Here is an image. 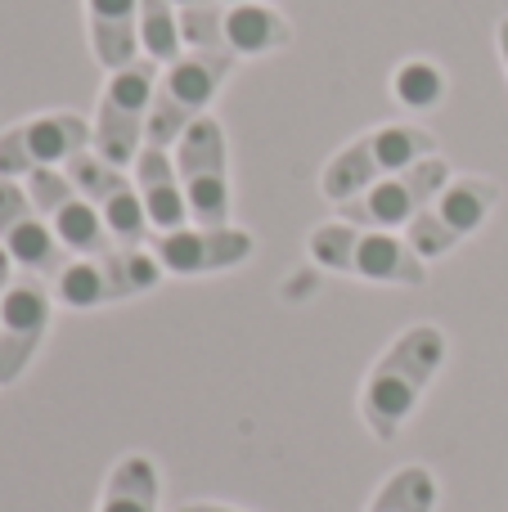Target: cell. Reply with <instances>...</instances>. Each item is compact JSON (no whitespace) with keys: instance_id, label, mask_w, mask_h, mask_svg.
Segmentation results:
<instances>
[{"instance_id":"26","label":"cell","mask_w":508,"mask_h":512,"mask_svg":"<svg viewBox=\"0 0 508 512\" xmlns=\"http://www.w3.org/2000/svg\"><path fill=\"white\" fill-rule=\"evenodd\" d=\"M176 512H243V508H230V504H185Z\"/></svg>"},{"instance_id":"17","label":"cell","mask_w":508,"mask_h":512,"mask_svg":"<svg viewBox=\"0 0 508 512\" xmlns=\"http://www.w3.org/2000/svg\"><path fill=\"white\" fill-rule=\"evenodd\" d=\"M131 180H135V189H140V203H144V216H149L153 234L185 230L189 203H185V189H180L171 149H153V144H144L140 158L131 162Z\"/></svg>"},{"instance_id":"3","label":"cell","mask_w":508,"mask_h":512,"mask_svg":"<svg viewBox=\"0 0 508 512\" xmlns=\"http://www.w3.org/2000/svg\"><path fill=\"white\" fill-rule=\"evenodd\" d=\"M234 54L221 50H180V59H171L158 72V90H153L149 108V135L144 144L153 149H176L180 135L207 117L212 99L225 90V81L234 77Z\"/></svg>"},{"instance_id":"15","label":"cell","mask_w":508,"mask_h":512,"mask_svg":"<svg viewBox=\"0 0 508 512\" xmlns=\"http://www.w3.org/2000/svg\"><path fill=\"white\" fill-rule=\"evenodd\" d=\"M257 239L239 225H185L153 239V256L167 274H225L252 261Z\"/></svg>"},{"instance_id":"18","label":"cell","mask_w":508,"mask_h":512,"mask_svg":"<svg viewBox=\"0 0 508 512\" xmlns=\"http://www.w3.org/2000/svg\"><path fill=\"white\" fill-rule=\"evenodd\" d=\"M86 27H90V54L104 68V77L144 59L140 0H86Z\"/></svg>"},{"instance_id":"19","label":"cell","mask_w":508,"mask_h":512,"mask_svg":"<svg viewBox=\"0 0 508 512\" xmlns=\"http://www.w3.org/2000/svg\"><path fill=\"white\" fill-rule=\"evenodd\" d=\"M158 499H162L158 463L149 454H126L108 472L95 512H158Z\"/></svg>"},{"instance_id":"22","label":"cell","mask_w":508,"mask_h":512,"mask_svg":"<svg viewBox=\"0 0 508 512\" xmlns=\"http://www.w3.org/2000/svg\"><path fill=\"white\" fill-rule=\"evenodd\" d=\"M392 90L410 108H437V99H441V68H437V63H428V59H410L392 77Z\"/></svg>"},{"instance_id":"14","label":"cell","mask_w":508,"mask_h":512,"mask_svg":"<svg viewBox=\"0 0 508 512\" xmlns=\"http://www.w3.org/2000/svg\"><path fill=\"white\" fill-rule=\"evenodd\" d=\"M0 248L9 252V261L23 274H41L50 283L68 265V248L54 239L45 216L36 212V203L27 198V185L5 176H0Z\"/></svg>"},{"instance_id":"12","label":"cell","mask_w":508,"mask_h":512,"mask_svg":"<svg viewBox=\"0 0 508 512\" xmlns=\"http://www.w3.org/2000/svg\"><path fill=\"white\" fill-rule=\"evenodd\" d=\"M63 171H68V180L81 189V198L104 216L108 234H113L122 248H140L144 234H149V216H144L140 189H135L131 171L104 162L95 149H81Z\"/></svg>"},{"instance_id":"9","label":"cell","mask_w":508,"mask_h":512,"mask_svg":"<svg viewBox=\"0 0 508 512\" xmlns=\"http://www.w3.org/2000/svg\"><path fill=\"white\" fill-rule=\"evenodd\" d=\"M450 176H455V171H450L446 158H423V162H414V167H405V171H396V176L369 185L365 194L338 203V216L351 221V225H365V230L405 234L414 221H419L423 207L446 189Z\"/></svg>"},{"instance_id":"2","label":"cell","mask_w":508,"mask_h":512,"mask_svg":"<svg viewBox=\"0 0 508 512\" xmlns=\"http://www.w3.org/2000/svg\"><path fill=\"white\" fill-rule=\"evenodd\" d=\"M306 256L320 270L347 274L365 283H396V288H419L428 279V261L410 248L405 234L365 230L351 221H324L306 239Z\"/></svg>"},{"instance_id":"7","label":"cell","mask_w":508,"mask_h":512,"mask_svg":"<svg viewBox=\"0 0 508 512\" xmlns=\"http://www.w3.org/2000/svg\"><path fill=\"white\" fill-rule=\"evenodd\" d=\"M500 198H504V189H500V180H491V176H450L446 189H441L419 212V221L405 230V239H410V248L419 252L423 261H441V256H450L459 243L473 239V234L491 221Z\"/></svg>"},{"instance_id":"11","label":"cell","mask_w":508,"mask_h":512,"mask_svg":"<svg viewBox=\"0 0 508 512\" xmlns=\"http://www.w3.org/2000/svg\"><path fill=\"white\" fill-rule=\"evenodd\" d=\"M54 319V288L41 274H14L0 301V387L18 382L36 360Z\"/></svg>"},{"instance_id":"8","label":"cell","mask_w":508,"mask_h":512,"mask_svg":"<svg viewBox=\"0 0 508 512\" xmlns=\"http://www.w3.org/2000/svg\"><path fill=\"white\" fill-rule=\"evenodd\" d=\"M176 176L185 189L189 221L194 225H230V140H225L221 117H198L180 144L171 149Z\"/></svg>"},{"instance_id":"6","label":"cell","mask_w":508,"mask_h":512,"mask_svg":"<svg viewBox=\"0 0 508 512\" xmlns=\"http://www.w3.org/2000/svg\"><path fill=\"white\" fill-rule=\"evenodd\" d=\"M158 72L162 63L135 59L131 68L104 77L95 122H90V149L104 162H113V167L131 171V162L140 158L144 135H149V108H153V90H158Z\"/></svg>"},{"instance_id":"23","label":"cell","mask_w":508,"mask_h":512,"mask_svg":"<svg viewBox=\"0 0 508 512\" xmlns=\"http://www.w3.org/2000/svg\"><path fill=\"white\" fill-rule=\"evenodd\" d=\"M194 5H257V0H176V9H194ZM261 5H275V0H261Z\"/></svg>"},{"instance_id":"13","label":"cell","mask_w":508,"mask_h":512,"mask_svg":"<svg viewBox=\"0 0 508 512\" xmlns=\"http://www.w3.org/2000/svg\"><path fill=\"white\" fill-rule=\"evenodd\" d=\"M23 185H27V198L36 203V212H41L45 225L54 230V239L68 248V256H99V252L117 248V239L108 234L104 216L81 198V189L72 185L63 167L32 171Z\"/></svg>"},{"instance_id":"21","label":"cell","mask_w":508,"mask_h":512,"mask_svg":"<svg viewBox=\"0 0 508 512\" xmlns=\"http://www.w3.org/2000/svg\"><path fill=\"white\" fill-rule=\"evenodd\" d=\"M140 45H144V59L162 63V68L171 59H180L185 41H180L176 0H140Z\"/></svg>"},{"instance_id":"4","label":"cell","mask_w":508,"mask_h":512,"mask_svg":"<svg viewBox=\"0 0 508 512\" xmlns=\"http://www.w3.org/2000/svg\"><path fill=\"white\" fill-rule=\"evenodd\" d=\"M423 158H437V135L423 131L414 122H387L374 126V131L356 135L347 149H338L329 158L320 176V194L329 203H347V198L365 194L369 185L396 176V171L414 167Z\"/></svg>"},{"instance_id":"20","label":"cell","mask_w":508,"mask_h":512,"mask_svg":"<svg viewBox=\"0 0 508 512\" xmlns=\"http://www.w3.org/2000/svg\"><path fill=\"white\" fill-rule=\"evenodd\" d=\"M441 486L423 463H405L378 486V495L369 499V512H437Z\"/></svg>"},{"instance_id":"1","label":"cell","mask_w":508,"mask_h":512,"mask_svg":"<svg viewBox=\"0 0 508 512\" xmlns=\"http://www.w3.org/2000/svg\"><path fill=\"white\" fill-rule=\"evenodd\" d=\"M450 355V342L437 324H414L387 346L374 360L365 387H360V418H365L369 436L383 445H392L401 436V427L414 418L423 391L432 387V378L441 373Z\"/></svg>"},{"instance_id":"10","label":"cell","mask_w":508,"mask_h":512,"mask_svg":"<svg viewBox=\"0 0 508 512\" xmlns=\"http://www.w3.org/2000/svg\"><path fill=\"white\" fill-rule=\"evenodd\" d=\"M81 149H90V122L81 113H41L0 131V176L18 180L32 171L68 167Z\"/></svg>"},{"instance_id":"5","label":"cell","mask_w":508,"mask_h":512,"mask_svg":"<svg viewBox=\"0 0 508 512\" xmlns=\"http://www.w3.org/2000/svg\"><path fill=\"white\" fill-rule=\"evenodd\" d=\"M167 279L162 261L153 256V248H108L99 256H72L59 270V279L50 283L54 301L72 310H99V306H117V301H131L153 292Z\"/></svg>"},{"instance_id":"24","label":"cell","mask_w":508,"mask_h":512,"mask_svg":"<svg viewBox=\"0 0 508 512\" xmlns=\"http://www.w3.org/2000/svg\"><path fill=\"white\" fill-rule=\"evenodd\" d=\"M9 283H14V261H9V252H5V248H0V301H5Z\"/></svg>"},{"instance_id":"25","label":"cell","mask_w":508,"mask_h":512,"mask_svg":"<svg viewBox=\"0 0 508 512\" xmlns=\"http://www.w3.org/2000/svg\"><path fill=\"white\" fill-rule=\"evenodd\" d=\"M495 45H500V59H504V72H508V14L495 23Z\"/></svg>"},{"instance_id":"16","label":"cell","mask_w":508,"mask_h":512,"mask_svg":"<svg viewBox=\"0 0 508 512\" xmlns=\"http://www.w3.org/2000/svg\"><path fill=\"white\" fill-rule=\"evenodd\" d=\"M293 45V23L275 5H216V50L234 59H257Z\"/></svg>"}]
</instances>
